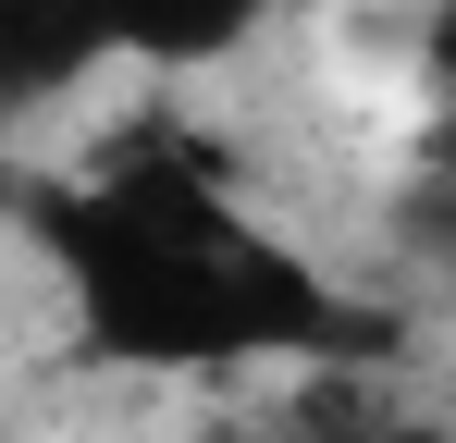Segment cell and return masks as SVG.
I'll use <instances>...</instances> for the list:
<instances>
[{
  "label": "cell",
  "mask_w": 456,
  "mask_h": 443,
  "mask_svg": "<svg viewBox=\"0 0 456 443\" xmlns=\"http://www.w3.org/2000/svg\"><path fill=\"white\" fill-rule=\"evenodd\" d=\"M37 259L75 295L99 369H247V358H358L370 320L308 271L223 173L136 148L86 185H37Z\"/></svg>",
  "instance_id": "cell-1"
},
{
  "label": "cell",
  "mask_w": 456,
  "mask_h": 443,
  "mask_svg": "<svg viewBox=\"0 0 456 443\" xmlns=\"http://www.w3.org/2000/svg\"><path fill=\"white\" fill-rule=\"evenodd\" d=\"M111 25H124V0H0V124L75 99L111 62Z\"/></svg>",
  "instance_id": "cell-2"
},
{
  "label": "cell",
  "mask_w": 456,
  "mask_h": 443,
  "mask_svg": "<svg viewBox=\"0 0 456 443\" xmlns=\"http://www.w3.org/2000/svg\"><path fill=\"white\" fill-rule=\"evenodd\" d=\"M284 0H124L111 25V62H160V74H198V62H234Z\"/></svg>",
  "instance_id": "cell-3"
},
{
  "label": "cell",
  "mask_w": 456,
  "mask_h": 443,
  "mask_svg": "<svg viewBox=\"0 0 456 443\" xmlns=\"http://www.w3.org/2000/svg\"><path fill=\"white\" fill-rule=\"evenodd\" d=\"M333 443H444V431H419V419H370V431H333Z\"/></svg>",
  "instance_id": "cell-4"
}]
</instances>
